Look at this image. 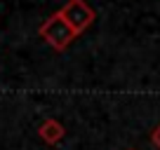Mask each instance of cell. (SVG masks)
I'll return each mask as SVG.
<instances>
[{
  "label": "cell",
  "mask_w": 160,
  "mask_h": 150,
  "mask_svg": "<svg viewBox=\"0 0 160 150\" xmlns=\"http://www.w3.org/2000/svg\"><path fill=\"white\" fill-rule=\"evenodd\" d=\"M38 33H40V38H42L52 49H57V52H64L66 47L78 38V33L71 28L68 21H66L59 12H54L52 16H47V19L40 24Z\"/></svg>",
  "instance_id": "obj_1"
},
{
  "label": "cell",
  "mask_w": 160,
  "mask_h": 150,
  "mask_svg": "<svg viewBox=\"0 0 160 150\" xmlns=\"http://www.w3.org/2000/svg\"><path fill=\"white\" fill-rule=\"evenodd\" d=\"M59 14L68 21V26H71V28H73L78 35L85 33V30L92 26L94 16H97L94 10L87 5L85 0H68V2H66V5L59 10Z\"/></svg>",
  "instance_id": "obj_2"
},
{
  "label": "cell",
  "mask_w": 160,
  "mask_h": 150,
  "mask_svg": "<svg viewBox=\"0 0 160 150\" xmlns=\"http://www.w3.org/2000/svg\"><path fill=\"white\" fill-rule=\"evenodd\" d=\"M38 136L45 141V143L54 145V143H59V141L66 136V129H64V124H61L59 120H54V117H47V120L38 127Z\"/></svg>",
  "instance_id": "obj_3"
},
{
  "label": "cell",
  "mask_w": 160,
  "mask_h": 150,
  "mask_svg": "<svg viewBox=\"0 0 160 150\" xmlns=\"http://www.w3.org/2000/svg\"><path fill=\"white\" fill-rule=\"evenodd\" d=\"M151 141H153V145H155V148L160 150V124L155 127L153 131H151Z\"/></svg>",
  "instance_id": "obj_4"
},
{
  "label": "cell",
  "mask_w": 160,
  "mask_h": 150,
  "mask_svg": "<svg viewBox=\"0 0 160 150\" xmlns=\"http://www.w3.org/2000/svg\"><path fill=\"white\" fill-rule=\"evenodd\" d=\"M130 150H132V148H130Z\"/></svg>",
  "instance_id": "obj_5"
}]
</instances>
